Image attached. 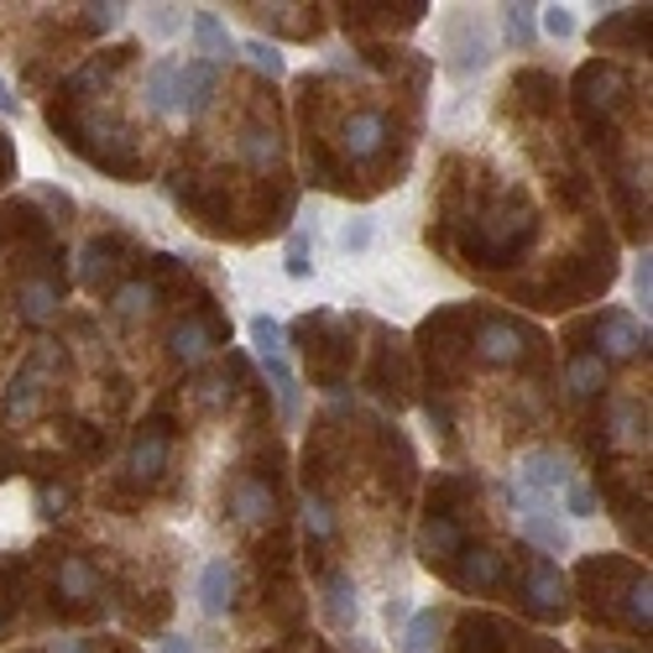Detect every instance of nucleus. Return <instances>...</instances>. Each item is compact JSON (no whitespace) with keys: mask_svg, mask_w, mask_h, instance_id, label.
Returning a JSON list of instances; mask_svg holds the SVG:
<instances>
[{"mask_svg":"<svg viewBox=\"0 0 653 653\" xmlns=\"http://www.w3.org/2000/svg\"><path fill=\"white\" fill-rule=\"evenodd\" d=\"M586 653H633V649H617V643H591Z\"/></svg>","mask_w":653,"mask_h":653,"instance_id":"603ef678","label":"nucleus"},{"mask_svg":"<svg viewBox=\"0 0 653 653\" xmlns=\"http://www.w3.org/2000/svg\"><path fill=\"white\" fill-rule=\"evenodd\" d=\"M147 26H152V32H162V38H168V32L179 26V17H173V6H152V17H147Z\"/></svg>","mask_w":653,"mask_h":653,"instance_id":"a18cd8bd","label":"nucleus"},{"mask_svg":"<svg viewBox=\"0 0 653 653\" xmlns=\"http://www.w3.org/2000/svg\"><path fill=\"white\" fill-rule=\"evenodd\" d=\"M559 496H565V513H575V517H596V507H601L586 481H570V486H565Z\"/></svg>","mask_w":653,"mask_h":653,"instance_id":"79ce46f5","label":"nucleus"},{"mask_svg":"<svg viewBox=\"0 0 653 653\" xmlns=\"http://www.w3.org/2000/svg\"><path fill=\"white\" fill-rule=\"evenodd\" d=\"M475 486L471 475H435V492H429V513L418 528V559L435 575H445L456 565V555L471 544V507H475Z\"/></svg>","mask_w":653,"mask_h":653,"instance_id":"20e7f679","label":"nucleus"},{"mask_svg":"<svg viewBox=\"0 0 653 653\" xmlns=\"http://www.w3.org/2000/svg\"><path fill=\"white\" fill-rule=\"evenodd\" d=\"M372 393L382 403H393L403 408L408 403V387H414V366H408V351H403V340L387 335V330H376V361H372Z\"/></svg>","mask_w":653,"mask_h":653,"instance_id":"dca6fc26","label":"nucleus"},{"mask_svg":"<svg viewBox=\"0 0 653 653\" xmlns=\"http://www.w3.org/2000/svg\"><path fill=\"white\" fill-rule=\"evenodd\" d=\"M586 330L596 335L591 351L607 361V366H612V361H633L638 351H649V330H638L633 319L617 314V309H612V314H591V319H586Z\"/></svg>","mask_w":653,"mask_h":653,"instance_id":"a211bd4d","label":"nucleus"},{"mask_svg":"<svg viewBox=\"0 0 653 653\" xmlns=\"http://www.w3.org/2000/svg\"><path fill=\"white\" fill-rule=\"evenodd\" d=\"M439 638H445V612H418V617H408L397 653H435Z\"/></svg>","mask_w":653,"mask_h":653,"instance_id":"c85d7f7f","label":"nucleus"},{"mask_svg":"<svg viewBox=\"0 0 653 653\" xmlns=\"http://www.w3.org/2000/svg\"><path fill=\"white\" fill-rule=\"evenodd\" d=\"M199 607L204 617H225L236 607V570H231V559H210L204 575H199Z\"/></svg>","mask_w":653,"mask_h":653,"instance_id":"a878e982","label":"nucleus"},{"mask_svg":"<svg viewBox=\"0 0 653 653\" xmlns=\"http://www.w3.org/2000/svg\"><path fill=\"white\" fill-rule=\"evenodd\" d=\"M366 240H372V225H366V220H356V225L340 231V246H345V251H366Z\"/></svg>","mask_w":653,"mask_h":653,"instance_id":"c03bdc74","label":"nucleus"},{"mask_svg":"<svg viewBox=\"0 0 653 653\" xmlns=\"http://www.w3.org/2000/svg\"><path fill=\"white\" fill-rule=\"evenodd\" d=\"M194 42H199V53H204V63H220V58L236 53V42H231V32L220 26L215 11H194Z\"/></svg>","mask_w":653,"mask_h":653,"instance_id":"c756f323","label":"nucleus"},{"mask_svg":"<svg viewBox=\"0 0 653 653\" xmlns=\"http://www.w3.org/2000/svg\"><path fill=\"white\" fill-rule=\"evenodd\" d=\"M397 622H408V601H403V596L387 601V628H397Z\"/></svg>","mask_w":653,"mask_h":653,"instance_id":"de8ad7c7","label":"nucleus"},{"mask_svg":"<svg viewBox=\"0 0 653 653\" xmlns=\"http://www.w3.org/2000/svg\"><path fill=\"white\" fill-rule=\"evenodd\" d=\"M168 345H173V356H179L183 366H199L210 351L231 345V319H220L215 309H199V314L179 319V324L168 330Z\"/></svg>","mask_w":653,"mask_h":653,"instance_id":"2eb2a0df","label":"nucleus"},{"mask_svg":"<svg viewBox=\"0 0 653 653\" xmlns=\"http://www.w3.org/2000/svg\"><path fill=\"white\" fill-rule=\"evenodd\" d=\"M429 6H340V26L351 32V38H366V32H408L424 21Z\"/></svg>","mask_w":653,"mask_h":653,"instance_id":"6ab92c4d","label":"nucleus"},{"mask_svg":"<svg viewBox=\"0 0 653 653\" xmlns=\"http://www.w3.org/2000/svg\"><path fill=\"white\" fill-rule=\"evenodd\" d=\"M570 486V465L555 456V450H528L517 460V486H513V502L523 513H538L549 507L559 492Z\"/></svg>","mask_w":653,"mask_h":653,"instance_id":"f8f14e48","label":"nucleus"},{"mask_svg":"<svg viewBox=\"0 0 653 653\" xmlns=\"http://www.w3.org/2000/svg\"><path fill=\"white\" fill-rule=\"evenodd\" d=\"M628 95H633V74L617 63H586L575 74V116L586 126V137L607 152L617 141V110L628 105Z\"/></svg>","mask_w":653,"mask_h":653,"instance_id":"423d86ee","label":"nucleus"},{"mask_svg":"<svg viewBox=\"0 0 653 653\" xmlns=\"http://www.w3.org/2000/svg\"><path fill=\"white\" fill-rule=\"evenodd\" d=\"M141 95H147V105L152 110H183V58H162L152 63L147 74H141Z\"/></svg>","mask_w":653,"mask_h":653,"instance_id":"b1692460","label":"nucleus"},{"mask_svg":"<svg viewBox=\"0 0 653 653\" xmlns=\"http://www.w3.org/2000/svg\"><path fill=\"white\" fill-rule=\"evenodd\" d=\"M17 110H21V99L11 95V84L0 79V116H17Z\"/></svg>","mask_w":653,"mask_h":653,"instance_id":"09e8293b","label":"nucleus"},{"mask_svg":"<svg viewBox=\"0 0 653 653\" xmlns=\"http://www.w3.org/2000/svg\"><path fill=\"white\" fill-rule=\"evenodd\" d=\"M240 53H246V58L257 63L261 74H272V79H278L282 68H288V63H282V53H278V47H272V42H261V38H251V42H246V47H240Z\"/></svg>","mask_w":653,"mask_h":653,"instance_id":"ea45409f","label":"nucleus"},{"mask_svg":"<svg viewBox=\"0 0 653 653\" xmlns=\"http://www.w3.org/2000/svg\"><path fill=\"white\" fill-rule=\"evenodd\" d=\"M460 345L471 361H486V366H544L549 356V340L538 330L492 309H460Z\"/></svg>","mask_w":653,"mask_h":653,"instance_id":"39448f33","label":"nucleus"},{"mask_svg":"<svg viewBox=\"0 0 653 653\" xmlns=\"http://www.w3.org/2000/svg\"><path fill=\"white\" fill-rule=\"evenodd\" d=\"M293 340L303 361H309V382L324 387V393H340L351 382V361H356V345H351V330L340 324L335 314H309L293 324Z\"/></svg>","mask_w":653,"mask_h":653,"instance_id":"0eeeda50","label":"nucleus"},{"mask_svg":"<svg viewBox=\"0 0 653 653\" xmlns=\"http://www.w3.org/2000/svg\"><path fill=\"white\" fill-rule=\"evenodd\" d=\"M601 387H607V361L596 356L586 340L570 330V361H565V393L575 397V403H591V397H601Z\"/></svg>","mask_w":653,"mask_h":653,"instance_id":"412c9836","label":"nucleus"},{"mask_svg":"<svg viewBox=\"0 0 653 653\" xmlns=\"http://www.w3.org/2000/svg\"><path fill=\"white\" fill-rule=\"evenodd\" d=\"M225 507H231V517L236 523H278L282 513V486H278V471L267 465H240L236 475H231V492H225Z\"/></svg>","mask_w":653,"mask_h":653,"instance_id":"9b49d317","label":"nucleus"},{"mask_svg":"<svg viewBox=\"0 0 653 653\" xmlns=\"http://www.w3.org/2000/svg\"><path fill=\"white\" fill-rule=\"evenodd\" d=\"M513 95H523L528 110H555L559 79H555V74H538V68H528V74H517V79H513Z\"/></svg>","mask_w":653,"mask_h":653,"instance_id":"72a5a7b5","label":"nucleus"},{"mask_svg":"<svg viewBox=\"0 0 653 653\" xmlns=\"http://www.w3.org/2000/svg\"><path fill=\"white\" fill-rule=\"evenodd\" d=\"M47 607L58 617H95L99 612V570L84 555L53 559V580H47Z\"/></svg>","mask_w":653,"mask_h":653,"instance_id":"9d476101","label":"nucleus"},{"mask_svg":"<svg viewBox=\"0 0 653 653\" xmlns=\"http://www.w3.org/2000/svg\"><path fill=\"white\" fill-rule=\"evenodd\" d=\"M596 53H643V42H649V6H628V11H617V17L596 21Z\"/></svg>","mask_w":653,"mask_h":653,"instance_id":"aec40b11","label":"nucleus"},{"mask_svg":"<svg viewBox=\"0 0 653 653\" xmlns=\"http://www.w3.org/2000/svg\"><path fill=\"white\" fill-rule=\"evenodd\" d=\"M445 231H456V251L465 257V267L496 272V267H517L534 251L544 236V215L523 194V183L471 179V204L445 210Z\"/></svg>","mask_w":653,"mask_h":653,"instance_id":"f257e3e1","label":"nucleus"},{"mask_svg":"<svg viewBox=\"0 0 653 653\" xmlns=\"http://www.w3.org/2000/svg\"><path fill=\"white\" fill-rule=\"evenodd\" d=\"M126 257H131V240L126 236H95L89 246L79 251V282L89 288V293H116V278H120V267H126Z\"/></svg>","mask_w":653,"mask_h":653,"instance_id":"f3484780","label":"nucleus"},{"mask_svg":"<svg viewBox=\"0 0 653 653\" xmlns=\"http://www.w3.org/2000/svg\"><path fill=\"white\" fill-rule=\"evenodd\" d=\"M162 653H194V638H168V643H162Z\"/></svg>","mask_w":653,"mask_h":653,"instance_id":"3c124183","label":"nucleus"},{"mask_svg":"<svg viewBox=\"0 0 653 653\" xmlns=\"http://www.w3.org/2000/svg\"><path fill=\"white\" fill-rule=\"evenodd\" d=\"M251 345L261 356H282V324L272 314H257L251 319Z\"/></svg>","mask_w":653,"mask_h":653,"instance_id":"58836bf2","label":"nucleus"},{"mask_svg":"<svg viewBox=\"0 0 653 653\" xmlns=\"http://www.w3.org/2000/svg\"><path fill=\"white\" fill-rule=\"evenodd\" d=\"M53 653H89V643H84V638H58V649Z\"/></svg>","mask_w":653,"mask_h":653,"instance_id":"8fccbe9b","label":"nucleus"},{"mask_svg":"<svg viewBox=\"0 0 653 653\" xmlns=\"http://www.w3.org/2000/svg\"><path fill=\"white\" fill-rule=\"evenodd\" d=\"M523 538H528L534 549H549V555H565V549H570V534H565V523L555 517V507L523 513Z\"/></svg>","mask_w":653,"mask_h":653,"instance_id":"cd10ccee","label":"nucleus"},{"mask_svg":"<svg viewBox=\"0 0 653 653\" xmlns=\"http://www.w3.org/2000/svg\"><path fill=\"white\" fill-rule=\"evenodd\" d=\"M220 89V63H204V58H189L183 63V110L199 116Z\"/></svg>","mask_w":653,"mask_h":653,"instance_id":"bb28decb","label":"nucleus"},{"mask_svg":"<svg viewBox=\"0 0 653 653\" xmlns=\"http://www.w3.org/2000/svg\"><path fill=\"white\" fill-rule=\"evenodd\" d=\"M47 126L58 131L84 162H95L99 173H110L120 183H141L147 179V158H141V141L126 120L105 116V110H89V105H74V99H58L47 105Z\"/></svg>","mask_w":653,"mask_h":653,"instance_id":"f03ea898","label":"nucleus"},{"mask_svg":"<svg viewBox=\"0 0 653 653\" xmlns=\"http://www.w3.org/2000/svg\"><path fill=\"white\" fill-rule=\"evenodd\" d=\"M298 6H251V17L267 21V26H278V32H293V38H314L324 21L314 17V6H309V17H293Z\"/></svg>","mask_w":653,"mask_h":653,"instance_id":"2f4dec72","label":"nucleus"},{"mask_svg":"<svg viewBox=\"0 0 653 653\" xmlns=\"http://www.w3.org/2000/svg\"><path fill=\"white\" fill-rule=\"evenodd\" d=\"M507 575H513V565H507L502 549H492V544H465L456 555V565L439 575V580H450V586L465 596H492L507 586Z\"/></svg>","mask_w":653,"mask_h":653,"instance_id":"4468645a","label":"nucleus"},{"mask_svg":"<svg viewBox=\"0 0 653 653\" xmlns=\"http://www.w3.org/2000/svg\"><path fill=\"white\" fill-rule=\"evenodd\" d=\"M517 607L523 617H534V622H565L570 617V580L559 570L549 555H534V549H523L517 555Z\"/></svg>","mask_w":653,"mask_h":653,"instance_id":"6e6552de","label":"nucleus"},{"mask_svg":"<svg viewBox=\"0 0 653 653\" xmlns=\"http://www.w3.org/2000/svg\"><path fill=\"white\" fill-rule=\"evenodd\" d=\"M633 288H638V303L649 309V293H653V282H649V251H643V261L633 267Z\"/></svg>","mask_w":653,"mask_h":653,"instance_id":"49530a36","label":"nucleus"},{"mask_svg":"<svg viewBox=\"0 0 653 653\" xmlns=\"http://www.w3.org/2000/svg\"><path fill=\"white\" fill-rule=\"evenodd\" d=\"M282 267H288V278H309V272H314V246H309V236H303V231H293V236H288V251H282Z\"/></svg>","mask_w":653,"mask_h":653,"instance_id":"e433bc0d","label":"nucleus"},{"mask_svg":"<svg viewBox=\"0 0 653 653\" xmlns=\"http://www.w3.org/2000/svg\"><path fill=\"white\" fill-rule=\"evenodd\" d=\"M538 17H544V32H549V38H575V17L570 11H565V6H538Z\"/></svg>","mask_w":653,"mask_h":653,"instance_id":"37998d69","label":"nucleus"},{"mask_svg":"<svg viewBox=\"0 0 653 653\" xmlns=\"http://www.w3.org/2000/svg\"><path fill=\"white\" fill-rule=\"evenodd\" d=\"M47 366H53V351H38V356L26 361L11 382V393H6V418H32L42 408V397H47Z\"/></svg>","mask_w":653,"mask_h":653,"instance_id":"4be33fe9","label":"nucleus"},{"mask_svg":"<svg viewBox=\"0 0 653 653\" xmlns=\"http://www.w3.org/2000/svg\"><path fill=\"white\" fill-rule=\"evenodd\" d=\"M84 17H79V32L84 38H99L105 26H116L120 21V6H79Z\"/></svg>","mask_w":653,"mask_h":653,"instance_id":"a19ab883","label":"nucleus"},{"mask_svg":"<svg viewBox=\"0 0 653 653\" xmlns=\"http://www.w3.org/2000/svg\"><path fill=\"white\" fill-rule=\"evenodd\" d=\"M168 460H173V424H168V414H152L131 439V460H126L131 486L147 496V486H158L168 475Z\"/></svg>","mask_w":653,"mask_h":653,"instance_id":"ddd939ff","label":"nucleus"},{"mask_svg":"<svg viewBox=\"0 0 653 653\" xmlns=\"http://www.w3.org/2000/svg\"><path fill=\"white\" fill-rule=\"evenodd\" d=\"M460 653H507V622L492 612H465L456 628Z\"/></svg>","mask_w":653,"mask_h":653,"instance_id":"5701e85b","label":"nucleus"},{"mask_svg":"<svg viewBox=\"0 0 653 653\" xmlns=\"http://www.w3.org/2000/svg\"><path fill=\"white\" fill-rule=\"evenodd\" d=\"M68 502H74V492H68V486H58V481L38 475V513L42 517H63V513H68Z\"/></svg>","mask_w":653,"mask_h":653,"instance_id":"4c0bfd02","label":"nucleus"},{"mask_svg":"<svg viewBox=\"0 0 653 653\" xmlns=\"http://www.w3.org/2000/svg\"><path fill=\"white\" fill-rule=\"evenodd\" d=\"M324 617H330V628H340V633H351L361 622V591L345 570L324 575Z\"/></svg>","mask_w":653,"mask_h":653,"instance_id":"393cba45","label":"nucleus"},{"mask_svg":"<svg viewBox=\"0 0 653 653\" xmlns=\"http://www.w3.org/2000/svg\"><path fill=\"white\" fill-rule=\"evenodd\" d=\"M502 21H507V42L528 53L538 38V6H502Z\"/></svg>","mask_w":653,"mask_h":653,"instance_id":"f704fd0d","label":"nucleus"},{"mask_svg":"<svg viewBox=\"0 0 653 653\" xmlns=\"http://www.w3.org/2000/svg\"><path fill=\"white\" fill-rule=\"evenodd\" d=\"M303 528H309V544H314V549H324V544L335 538V513H330L324 492H309V513H303Z\"/></svg>","mask_w":653,"mask_h":653,"instance_id":"c9c22d12","label":"nucleus"},{"mask_svg":"<svg viewBox=\"0 0 653 653\" xmlns=\"http://www.w3.org/2000/svg\"><path fill=\"white\" fill-rule=\"evenodd\" d=\"M120 653H131V649H120Z\"/></svg>","mask_w":653,"mask_h":653,"instance_id":"5fc2aeb1","label":"nucleus"},{"mask_svg":"<svg viewBox=\"0 0 653 653\" xmlns=\"http://www.w3.org/2000/svg\"><path fill=\"white\" fill-rule=\"evenodd\" d=\"M575 591H580V607H586L591 622H607V628H622V633H633V638H649V628H653L649 570L638 559H622V555L580 559Z\"/></svg>","mask_w":653,"mask_h":653,"instance_id":"7ed1b4c3","label":"nucleus"},{"mask_svg":"<svg viewBox=\"0 0 653 653\" xmlns=\"http://www.w3.org/2000/svg\"><path fill=\"white\" fill-rule=\"evenodd\" d=\"M0 638H6V628H0Z\"/></svg>","mask_w":653,"mask_h":653,"instance_id":"864d4df0","label":"nucleus"},{"mask_svg":"<svg viewBox=\"0 0 653 653\" xmlns=\"http://www.w3.org/2000/svg\"><path fill=\"white\" fill-rule=\"evenodd\" d=\"M601 496L612 502L622 534L633 538L638 549H649V475L638 465H612V471H601Z\"/></svg>","mask_w":653,"mask_h":653,"instance_id":"1a4fd4ad","label":"nucleus"},{"mask_svg":"<svg viewBox=\"0 0 653 653\" xmlns=\"http://www.w3.org/2000/svg\"><path fill=\"white\" fill-rule=\"evenodd\" d=\"M261 372H267L272 393H278L282 418H298V376H293V366H288L282 356H261Z\"/></svg>","mask_w":653,"mask_h":653,"instance_id":"473e14b6","label":"nucleus"},{"mask_svg":"<svg viewBox=\"0 0 653 653\" xmlns=\"http://www.w3.org/2000/svg\"><path fill=\"white\" fill-rule=\"evenodd\" d=\"M612 429H617V439H628V445H649V403H643V397H622L612 408Z\"/></svg>","mask_w":653,"mask_h":653,"instance_id":"7c9ffc66","label":"nucleus"}]
</instances>
